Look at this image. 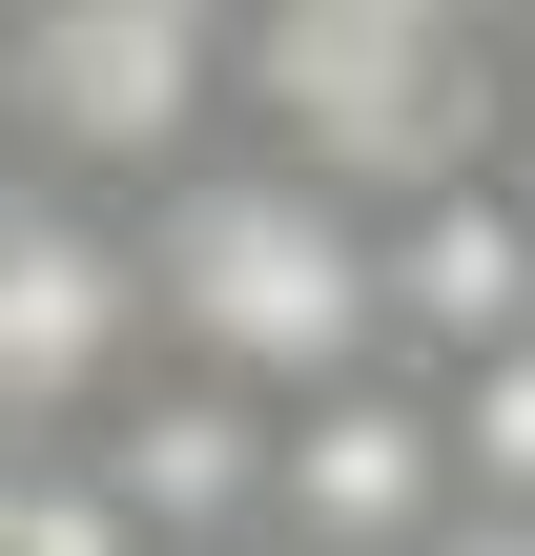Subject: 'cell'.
<instances>
[{
	"label": "cell",
	"mask_w": 535,
	"mask_h": 556,
	"mask_svg": "<svg viewBox=\"0 0 535 556\" xmlns=\"http://www.w3.org/2000/svg\"><path fill=\"white\" fill-rule=\"evenodd\" d=\"M144 371V227L124 186L0 165V433H82Z\"/></svg>",
	"instance_id": "obj_4"
},
{
	"label": "cell",
	"mask_w": 535,
	"mask_h": 556,
	"mask_svg": "<svg viewBox=\"0 0 535 556\" xmlns=\"http://www.w3.org/2000/svg\"><path fill=\"white\" fill-rule=\"evenodd\" d=\"M227 41L247 0H0V144L62 186H165L227 144Z\"/></svg>",
	"instance_id": "obj_3"
},
{
	"label": "cell",
	"mask_w": 535,
	"mask_h": 556,
	"mask_svg": "<svg viewBox=\"0 0 535 556\" xmlns=\"http://www.w3.org/2000/svg\"><path fill=\"white\" fill-rule=\"evenodd\" d=\"M371 227H392V351L412 371H474V351L535 330V165H454Z\"/></svg>",
	"instance_id": "obj_7"
},
{
	"label": "cell",
	"mask_w": 535,
	"mask_h": 556,
	"mask_svg": "<svg viewBox=\"0 0 535 556\" xmlns=\"http://www.w3.org/2000/svg\"><path fill=\"white\" fill-rule=\"evenodd\" d=\"M144 351L165 371H227V392H330V371H392V227L289 165V144H206L165 165L144 206Z\"/></svg>",
	"instance_id": "obj_1"
},
{
	"label": "cell",
	"mask_w": 535,
	"mask_h": 556,
	"mask_svg": "<svg viewBox=\"0 0 535 556\" xmlns=\"http://www.w3.org/2000/svg\"><path fill=\"white\" fill-rule=\"evenodd\" d=\"M495 21H515V41H535V0H495Z\"/></svg>",
	"instance_id": "obj_11"
},
{
	"label": "cell",
	"mask_w": 535,
	"mask_h": 556,
	"mask_svg": "<svg viewBox=\"0 0 535 556\" xmlns=\"http://www.w3.org/2000/svg\"><path fill=\"white\" fill-rule=\"evenodd\" d=\"M433 516H454V413H433L412 351L289 392V433H268V536L289 556H412Z\"/></svg>",
	"instance_id": "obj_5"
},
{
	"label": "cell",
	"mask_w": 535,
	"mask_h": 556,
	"mask_svg": "<svg viewBox=\"0 0 535 556\" xmlns=\"http://www.w3.org/2000/svg\"><path fill=\"white\" fill-rule=\"evenodd\" d=\"M412 556H535V516H515V495H454V516H433Z\"/></svg>",
	"instance_id": "obj_10"
},
{
	"label": "cell",
	"mask_w": 535,
	"mask_h": 556,
	"mask_svg": "<svg viewBox=\"0 0 535 556\" xmlns=\"http://www.w3.org/2000/svg\"><path fill=\"white\" fill-rule=\"evenodd\" d=\"M247 556H289V536H247Z\"/></svg>",
	"instance_id": "obj_12"
},
{
	"label": "cell",
	"mask_w": 535,
	"mask_h": 556,
	"mask_svg": "<svg viewBox=\"0 0 535 556\" xmlns=\"http://www.w3.org/2000/svg\"><path fill=\"white\" fill-rule=\"evenodd\" d=\"M433 413H454V495H515L535 516V330L474 351V371H433Z\"/></svg>",
	"instance_id": "obj_9"
},
{
	"label": "cell",
	"mask_w": 535,
	"mask_h": 556,
	"mask_svg": "<svg viewBox=\"0 0 535 556\" xmlns=\"http://www.w3.org/2000/svg\"><path fill=\"white\" fill-rule=\"evenodd\" d=\"M268 433H289L268 392H227V371H165V351H144V371L82 413V475L144 516V556H247V536H268Z\"/></svg>",
	"instance_id": "obj_6"
},
{
	"label": "cell",
	"mask_w": 535,
	"mask_h": 556,
	"mask_svg": "<svg viewBox=\"0 0 535 556\" xmlns=\"http://www.w3.org/2000/svg\"><path fill=\"white\" fill-rule=\"evenodd\" d=\"M495 103H515L495 0H247V41H227V144H289L351 206L495 165Z\"/></svg>",
	"instance_id": "obj_2"
},
{
	"label": "cell",
	"mask_w": 535,
	"mask_h": 556,
	"mask_svg": "<svg viewBox=\"0 0 535 556\" xmlns=\"http://www.w3.org/2000/svg\"><path fill=\"white\" fill-rule=\"evenodd\" d=\"M0 556H144V516L82 475V433H0Z\"/></svg>",
	"instance_id": "obj_8"
}]
</instances>
